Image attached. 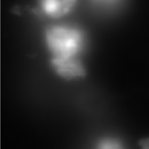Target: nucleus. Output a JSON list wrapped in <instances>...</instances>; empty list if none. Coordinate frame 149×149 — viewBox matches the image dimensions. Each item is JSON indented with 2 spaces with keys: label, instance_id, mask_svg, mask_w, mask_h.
I'll list each match as a JSON object with an SVG mask.
<instances>
[{
  "label": "nucleus",
  "instance_id": "nucleus-1",
  "mask_svg": "<svg viewBox=\"0 0 149 149\" xmlns=\"http://www.w3.org/2000/svg\"><path fill=\"white\" fill-rule=\"evenodd\" d=\"M85 41L84 31L72 25H50L45 31V45L52 59L80 58Z\"/></svg>",
  "mask_w": 149,
  "mask_h": 149
},
{
  "label": "nucleus",
  "instance_id": "nucleus-5",
  "mask_svg": "<svg viewBox=\"0 0 149 149\" xmlns=\"http://www.w3.org/2000/svg\"><path fill=\"white\" fill-rule=\"evenodd\" d=\"M140 149H149V138H145L139 141Z\"/></svg>",
  "mask_w": 149,
  "mask_h": 149
},
{
  "label": "nucleus",
  "instance_id": "nucleus-3",
  "mask_svg": "<svg viewBox=\"0 0 149 149\" xmlns=\"http://www.w3.org/2000/svg\"><path fill=\"white\" fill-rule=\"evenodd\" d=\"M77 2L74 0H46L40 2V11L45 15L59 19L68 15L75 7Z\"/></svg>",
  "mask_w": 149,
  "mask_h": 149
},
{
  "label": "nucleus",
  "instance_id": "nucleus-2",
  "mask_svg": "<svg viewBox=\"0 0 149 149\" xmlns=\"http://www.w3.org/2000/svg\"><path fill=\"white\" fill-rule=\"evenodd\" d=\"M50 64L57 75L67 80H77L84 77L86 71L80 58L50 59Z\"/></svg>",
  "mask_w": 149,
  "mask_h": 149
},
{
  "label": "nucleus",
  "instance_id": "nucleus-4",
  "mask_svg": "<svg viewBox=\"0 0 149 149\" xmlns=\"http://www.w3.org/2000/svg\"><path fill=\"white\" fill-rule=\"evenodd\" d=\"M95 149H125L123 143L115 138H104L98 141Z\"/></svg>",
  "mask_w": 149,
  "mask_h": 149
}]
</instances>
